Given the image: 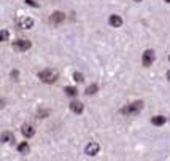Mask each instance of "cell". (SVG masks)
<instances>
[{
	"label": "cell",
	"instance_id": "obj_1",
	"mask_svg": "<svg viewBox=\"0 0 170 161\" xmlns=\"http://www.w3.org/2000/svg\"><path fill=\"white\" fill-rule=\"evenodd\" d=\"M141 109H143V102L137 101V102H132V104H129V105L122 107V109H121V113H122V115H127V117H132V115H137V113H140Z\"/></svg>",
	"mask_w": 170,
	"mask_h": 161
},
{
	"label": "cell",
	"instance_id": "obj_2",
	"mask_svg": "<svg viewBox=\"0 0 170 161\" xmlns=\"http://www.w3.org/2000/svg\"><path fill=\"white\" fill-rule=\"evenodd\" d=\"M38 78L43 81V83H54L57 80V72L56 70H51V69H45L38 73Z\"/></svg>",
	"mask_w": 170,
	"mask_h": 161
},
{
	"label": "cell",
	"instance_id": "obj_3",
	"mask_svg": "<svg viewBox=\"0 0 170 161\" xmlns=\"http://www.w3.org/2000/svg\"><path fill=\"white\" fill-rule=\"evenodd\" d=\"M30 46H32L29 40H24V39H19V40H14L13 42V48L16 51H27Z\"/></svg>",
	"mask_w": 170,
	"mask_h": 161
},
{
	"label": "cell",
	"instance_id": "obj_4",
	"mask_svg": "<svg viewBox=\"0 0 170 161\" xmlns=\"http://www.w3.org/2000/svg\"><path fill=\"white\" fill-rule=\"evenodd\" d=\"M154 59H156L154 51H153V50H146V51L143 53V58H141V64H143L145 67H149V65L154 62Z\"/></svg>",
	"mask_w": 170,
	"mask_h": 161
},
{
	"label": "cell",
	"instance_id": "obj_5",
	"mask_svg": "<svg viewBox=\"0 0 170 161\" xmlns=\"http://www.w3.org/2000/svg\"><path fill=\"white\" fill-rule=\"evenodd\" d=\"M99 150H100V145L97 144V142H89L84 151H86V155H89V156H96L99 153Z\"/></svg>",
	"mask_w": 170,
	"mask_h": 161
},
{
	"label": "cell",
	"instance_id": "obj_6",
	"mask_svg": "<svg viewBox=\"0 0 170 161\" xmlns=\"http://www.w3.org/2000/svg\"><path fill=\"white\" fill-rule=\"evenodd\" d=\"M64 19H65V14H64L62 11H54V13L49 16V23L54 24V26H57V24L64 23Z\"/></svg>",
	"mask_w": 170,
	"mask_h": 161
},
{
	"label": "cell",
	"instance_id": "obj_7",
	"mask_svg": "<svg viewBox=\"0 0 170 161\" xmlns=\"http://www.w3.org/2000/svg\"><path fill=\"white\" fill-rule=\"evenodd\" d=\"M70 110L73 113H77V115H81L83 110H84V105H83L81 102H78V101H72L70 102Z\"/></svg>",
	"mask_w": 170,
	"mask_h": 161
},
{
	"label": "cell",
	"instance_id": "obj_8",
	"mask_svg": "<svg viewBox=\"0 0 170 161\" xmlns=\"http://www.w3.org/2000/svg\"><path fill=\"white\" fill-rule=\"evenodd\" d=\"M21 132H22V136L24 137H32L34 134H35V129H34V126L32 125H22V128H21Z\"/></svg>",
	"mask_w": 170,
	"mask_h": 161
},
{
	"label": "cell",
	"instance_id": "obj_9",
	"mask_svg": "<svg viewBox=\"0 0 170 161\" xmlns=\"http://www.w3.org/2000/svg\"><path fill=\"white\" fill-rule=\"evenodd\" d=\"M108 23H110L111 27H121L122 26V19H121V16H118V14H111Z\"/></svg>",
	"mask_w": 170,
	"mask_h": 161
},
{
	"label": "cell",
	"instance_id": "obj_10",
	"mask_svg": "<svg viewBox=\"0 0 170 161\" xmlns=\"http://www.w3.org/2000/svg\"><path fill=\"white\" fill-rule=\"evenodd\" d=\"M165 121H167V118L162 115H156V117L151 118V123H153L154 126H162V125H165Z\"/></svg>",
	"mask_w": 170,
	"mask_h": 161
},
{
	"label": "cell",
	"instance_id": "obj_11",
	"mask_svg": "<svg viewBox=\"0 0 170 161\" xmlns=\"http://www.w3.org/2000/svg\"><path fill=\"white\" fill-rule=\"evenodd\" d=\"M2 142H3V144H10V142H14L13 132H3V134H2Z\"/></svg>",
	"mask_w": 170,
	"mask_h": 161
},
{
	"label": "cell",
	"instance_id": "obj_12",
	"mask_svg": "<svg viewBox=\"0 0 170 161\" xmlns=\"http://www.w3.org/2000/svg\"><path fill=\"white\" fill-rule=\"evenodd\" d=\"M18 151H19V153H22V155L29 153V144H27V142H21V144L18 145Z\"/></svg>",
	"mask_w": 170,
	"mask_h": 161
},
{
	"label": "cell",
	"instance_id": "obj_13",
	"mask_svg": "<svg viewBox=\"0 0 170 161\" xmlns=\"http://www.w3.org/2000/svg\"><path fill=\"white\" fill-rule=\"evenodd\" d=\"M32 26H34V19H30V18H26V19L22 21V24H21V29H30Z\"/></svg>",
	"mask_w": 170,
	"mask_h": 161
},
{
	"label": "cell",
	"instance_id": "obj_14",
	"mask_svg": "<svg viewBox=\"0 0 170 161\" xmlns=\"http://www.w3.org/2000/svg\"><path fill=\"white\" fill-rule=\"evenodd\" d=\"M64 91H65V94H67V96H72V97H73V96H77V94H78L77 88H73V86H67Z\"/></svg>",
	"mask_w": 170,
	"mask_h": 161
},
{
	"label": "cell",
	"instance_id": "obj_15",
	"mask_svg": "<svg viewBox=\"0 0 170 161\" xmlns=\"http://www.w3.org/2000/svg\"><path fill=\"white\" fill-rule=\"evenodd\" d=\"M97 89H99V86H97L96 83H94V85H91V86L86 89V94H88V96H92V94H96V93H97Z\"/></svg>",
	"mask_w": 170,
	"mask_h": 161
},
{
	"label": "cell",
	"instance_id": "obj_16",
	"mask_svg": "<svg viewBox=\"0 0 170 161\" xmlns=\"http://www.w3.org/2000/svg\"><path fill=\"white\" fill-rule=\"evenodd\" d=\"M73 80H75V81H78V83H81L84 78H83V75H81L80 72H75V73H73Z\"/></svg>",
	"mask_w": 170,
	"mask_h": 161
},
{
	"label": "cell",
	"instance_id": "obj_17",
	"mask_svg": "<svg viewBox=\"0 0 170 161\" xmlns=\"http://www.w3.org/2000/svg\"><path fill=\"white\" fill-rule=\"evenodd\" d=\"M0 37H2V42H6V40H8V31H2Z\"/></svg>",
	"mask_w": 170,
	"mask_h": 161
},
{
	"label": "cell",
	"instance_id": "obj_18",
	"mask_svg": "<svg viewBox=\"0 0 170 161\" xmlns=\"http://www.w3.org/2000/svg\"><path fill=\"white\" fill-rule=\"evenodd\" d=\"M24 2H26L27 5H30V6H35V8H38V3H37V2H34V0H24Z\"/></svg>",
	"mask_w": 170,
	"mask_h": 161
},
{
	"label": "cell",
	"instance_id": "obj_19",
	"mask_svg": "<svg viewBox=\"0 0 170 161\" xmlns=\"http://www.w3.org/2000/svg\"><path fill=\"white\" fill-rule=\"evenodd\" d=\"M48 110H38V115H40V118H46V115H48Z\"/></svg>",
	"mask_w": 170,
	"mask_h": 161
},
{
	"label": "cell",
	"instance_id": "obj_20",
	"mask_svg": "<svg viewBox=\"0 0 170 161\" xmlns=\"http://www.w3.org/2000/svg\"><path fill=\"white\" fill-rule=\"evenodd\" d=\"M11 78H13V80H18V70H13V72H11Z\"/></svg>",
	"mask_w": 170,
	"mask_h": 161
},
{
	"label": "cell",
	"instance_id": "obj_21",
	"mask_svg": "<svg viewBox=\"0 0 170 161\" xmlns=\"http://www.w3.org/2000/svg\"><path fill=\"white\" fill-rule=\"evenodd\" d=\"M167 78H168V81H170V70L167 72Z\"/></svg>",
	"mask_w": 170,
	"mask_h": 161
},
{
	"label": "cell",
	"instance_id": "obj_22",
	"mask_svg": "<svg viewBox=\"0 0 170 161\" xmlns=\"http://www.w3.org/2000/svg\"><path fill=\"white\" fill-rule=\"evenodd\" d=\"M134 2H141V0H134Z\"/></svg>",
	"mask_w": 170,
	"mask_h": 161
},
{
	"label": "cell",
	"instance_id": "obj_23",
	"mask_svg": "<svg viewBox=\"0 0 170 161\" xmlns=\"http://www.w3.org/2000/svg\"><path fill=\"white\" fill-rule=\"evenodd\" d=\"M165 2H167V3H170V0H165Z\"/></svg>",
	"mask_w": 170,
	"mask_h": 161
}]
</instances>
